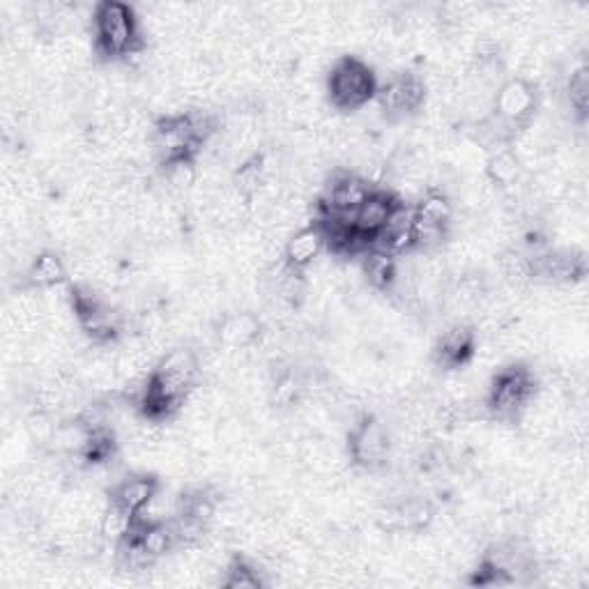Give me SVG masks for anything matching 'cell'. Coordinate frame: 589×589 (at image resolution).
<instances>
[{"label":"cell","instance_id":"9a60e30c","mask_svg":"<svg viewBox=\"0 0 589 589\" xmlns=\"http://www.w3.org/2000/svg\"><path fill=\"white\" fill-rule=\"evenodd\" d=\"M134 520H136L134 514H129L127 509L118 507L116 502H111V499H108L106 509H104V514H102V518H99L97 529H99V535H102V539H104L106 544L118 546L120 541H125V539L132 535Z\"/></svg>","mask_w":589,"mask_h":589},{"label":"cell","instance_id":"2e32d148","mask_svg":"<svg viewBox=\"0 0 589 589\" xmlns=\"http://www.w3.org/2000/svg\"><path fill=\"white\" fill-rule=\"evenodd\" d=\"M221 585L227 589H261L267 582L256 565H251L244 557H233L231 562L223 567Z\"/></svg>","mask_w":589,"mask_h":589},{"label":"cell","instance_id":"4fadbf2b","mask_svg":"<svg viewBox=\"0 0 589 589\" xmlns=\"http://www.w3.org/2000/svg\"><path fill=\"white\" fill-rule=\"evenodd\" d=\"M484 178L495 189L507 191L525 178V168L512 148H499L495 152H488V159L484 166Z\"/></svg>","mask_w":589,"mask_h":589},{"label":"cell","instance_id":"ba28073f","mask_svg":"<svg viewBox=\"0 0 589 589\" xmlns=\"http://www.w3.org/2000/svg\"><path fill=\"white\" fill-rule=\"evenodd\" d=\"M214 334L221 348L244 353L261 339L263 320L254 312H229L217 320Z\"/></svg>","mask_w":589,"mask_h":589},{"label":"cell","instance_id":"6da1fadb","mask_svg":"<svg viewBox=\"0 0 589 589\" xmlns=\"http://www.w3.org/2000/svg\"><path fill=\"white\" fill-rule=\"evenodd\" d=\"M93 49L104 61H129L146 51L141 19L120 0H104L93 8Z\"/></svg>","mask_w":589,"mask_h":589},{"label":"cell","instance_id":"8992f818","mask_svg":"<svg viewBox=\"0 0 589 589\" xmlns=\"http://www.w3.org/2000/svg\"><path fill=\"white\" fill-rule=\"evenodd\" d=\"M539 111V88L520 76H509L499 83L493 95V114L523 132L535 120Z\"/></svg>","mask_w":589,"mask_h":589},{"label":"cell","instance_id":"52a82bcc","mask_svg":"<svg viewBox=\"0 0 589 589\" xmlns=\"http://www.w3.org/2000/svg\"><path fill=\"white\" fill-rule=\"evenodd\" d=\"M476 332L472 323H449L438 336L431 350V359L442 371H459L476 355Z\"/></svg>","mask_w":589,"mask_h":589},{"label":"cell","instance_id":"5bb4252c","mask_svg":"<svg viewBox=\"0 0 589 589\" xmlns=\"http://www.w3.org/2000/svg\"><path fill=\"white\" fill-rule=\"evenodd\" d=\"M562 97L571 111L574 123H585L589 108V67L585 63L571 67L562 83Z\"/></svg>","mask_w":589,"mask_h":589},{"label":"cell","instance_id":"277c9868","mask_svg":"<svg viewBox=\"0 0 589 589\" xmlns=\"http://www.w3.org/2000/svg\"><path fill=\"white\" fill-rule=\"evenodd\" d=\"M395 456V435L380 417L364 412L348 431V459L364 472L382 470Z\"/></svg>","mask_w":589,"mask_h":589},{"label":"cell","instance_id":"5b68a950","mask_svg":"<svg viewBox=\"0 0 589 589\" xmlns=\"http://www.w3.org/2000/svg\"><path fill=\"white\" fill-rule=\"evenodd\" d=\"M376 102L389 120H401L417 114L429 102V83L414 72H401L378 83Z\"/></svg>","mask_w":589,"mask_h":589},{"label":"cell","instance_id":"7a4b0ae2","mask_svg":"<svg viewBox=\"0 0 589 589\" xmlns=\"http://www.w3.org/2000/svg\"><path fill=\"white\" fill-rule=\"evenodd\" d=\"M327 97L336 111H359L376 99L378 78L369 63L357 55H341L327 72Z\"/></svg>","mask_w":589,"mask_h":589},{"label":"cell","instance_id":"3957f363","mask_svg":"<svg viewBox=\"0 0 589 589\" xmlns=\"http://www.w3.org/2000/svg\"><path fill=\"white\" fill-rule=\"evenodd\" d=\"M539 391V378L535 371L523 367V364H514L495 374L491 380V387L486 391V412L491 419L497 422H518V417L525 412V408L535 401Z\"/></svg>","mask_w":589,"mask_h":589},{"label":"cell","instance_id":"7c38bea8","mask_svg":"<svg viewBox=\"0 0 589 589\" xmlns=\"http://www.w3.org/2000/svg\"><path fill=\"white\" fill-rule=\"evenodd\" d=\"M25 288H51L67 282V261L53 249H40L25 265Z\"/></svg>","mask_w":589,"mask_h":589},{"label":"cell","instance_id":"8fae6325","mask_svg":"<svg viewBox=\"0 0 589 589\" xmlns=\"http://www.w3.org/2000/svg\"><path fill=\"white\" fill-rule=\"evenodd\" d=\"M325 251V238L323 231L316 227V223H306V227H299L284 246V259L291 267L295 270H306L312 267Z\"/></svg>","mask_w":589,"mask_h":589},{"label":"cell","instance_id":"30bf717a","mask_svg":"<svg viewBox=\"0 0 589 589\" xmlns=\"http://www.w3.org/2000/svg\"><path fill=\"white\" fill-rule=\"evenodd\" d=\"M397 206V196L387 191V189H374L367 201H364L355 217H353V223H355V233L367 240L369 244L382 233V229L387 227V219L391 214V210H395Z\"/></svg>","mask_w":589,"mask_h":589},{"label":"cell","instance_id":"9c48e42d","mask_svg":"<svg viewBox=\"0 0 589 589\" xmlns=\"http://www.w3.org/2000/svg\"><path fill=\"white\" fill-rule=\"evenodd\" d=\"M159 491H161V484L157 476L148 472H134L116 482V486L108 493V499L116 502L118 507L136 516L148 507Z\"/></svg>","mask_w":589,"mask_h":589}]
</instances>
